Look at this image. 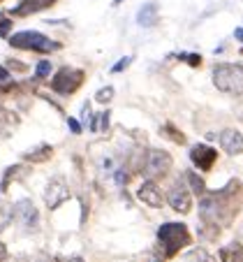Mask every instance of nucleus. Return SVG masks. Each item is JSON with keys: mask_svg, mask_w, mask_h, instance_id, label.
<instances>
[{"mask_svg": "<svg viewBox=\"0 0 243 262\" xmlns=\"http://www.w3.org/2000/svg\"><path fill=\"white\" fill-rule=\"evenodd\" d=\"M243 204V183L232 179V181L220 190L204 193L199 202V216L208 225H229L234 216H238V209Z\"/></svg>", "mask_w": 243, "mask_h": 262, "instance_id": "f257e3e1", "label": "nucleus"}, {"mask_svg": "<svg viewBox=\"0 0 243 262\" xmlns=\"http://www.w3.org/2000/svg\"><path fill=\"white\" fill-rule=\"evenodd\" d=\"M213 84L229 95H243V63H218L213 68Z\"/></svg>", "mask_w": 243, "mask_h": 262, "instance_id": "f03ea898", "label": "nucleus"}, {"mask_svg": "<svg viewBox=\"0 0 243 262\" xmlns=\"http://www.w3.org/2000/svg\"><path fill=\"white\" fill-rule=\"evenodd\" d=\"M10 45L14 49H23V51H35V54H51V51L63 49V45L46 35L37 33V30H21V33H14L10 37Z\"/></svg>", "mask_w": 243, "mask_h": 262, "instance_id": "7ed1b4c3", "label": "nucleus"}, {"mask_svg": "<svg viewBox=\"0 0 243 262\" xmlns=\"http://www.w3.org/2000/svg\"><path fill=\"white\" fill-rule=\"evenodd\" d=\"M158 242L162 244L164 255L172 257V255H176L181 248L190 246L192 237H190L188 228H185L183 223H164L158 230Z\"/></svg>", "mask_w": 243, "mask_h": 262, "instance_id": "20e7f679", "label": "nucleus"}, {"mask_svg": "<svg viewBox=\"0 0 243 262\" xmlns=\"http://www.w3.org/2000/svg\"><path fill=\"white\" fill-rule=\"evenodd\" d=\"M86 79V72L79 68H60L51 79V91L58 95H72L81 89Z\"/></svg>", "mask_w": 243, "mask_h": 262, "instance_id": "39448f33", "label": "nucleus"}, {"mask_svg": "<svg viewBox=\"0 0 243 262\" xmlns=\"http://www.w3.org/2000/svg\"><path fill=\"white\" fill-rule=\"evenodd\" d=\"M172 169V156L162 148H151L141 160V172L149 179H160Z\"/></svg>", "mask_w": 243, "mask_h": 262, "instance_id": "423d86ee", "label": "nucleus"}, {"mask_svg": "<svg viewBox=\"0 0 243 262\" xmlns=\"http://www.w3.org/2000/svg\"><path fill=\"white\" fill-rule=\"evenodd\" d=\"M167 202L172 204L174 211H179V213H190V209H192V198H190V190L185 188V183L183 181H176L169 188L167 193Z\"/></svg>", "mask_w": 243, "mask_h": 262, "instance_id": "0eeeda50", "label": "nucleus"}, {"mask_svg": "<svg viewBox=\"0 0 243 262\" xmlns=\"http://www.w3.org/2000/svg\"><path fill=\"white\" fill-rule=\"evenodd\" d=\"M14 218L26 230H37V225H40V213L30 200H19L14 204Z\"/></svg>", "mask_w": 243, "mask_h": 262, "instance_id": "6e6552de", "label": "nucleus"}, {"mask_svg": "<svg viewBox=\"0 0 243 262\" xmlns=\"http://www.w3.org/2000/svg\"><path fill=\"white\" fill-rule=\"evenodd\" d=\"M215 158H218V151L206 144H197V146L190 148V160L197 165L202 172H208V169L215 165Z\"/></svg>", "mask_w": 243, "mask_h": 262, "instance_id": "1a4fd4ad", "label": "nucleus"}, {"mask_svg": "<svg viewBox=\"0 0 243 262\" xmlns=\"http://www.w3.org/2000/svg\"><path fill=\"white\" fill-rule=\"evenodd\" d=\"M137 198L141 200L144 204H149L151 209H160V207H162V202H164L162 190L158 188V183H155L153 179H149V181H144L141 186H139Z\"/></svg>", "mask_w": 243, "mask_h": 262, "instance_id": "9d476101", "label": "nucleus"}, {"mask_svg": "<svg viewBox=\"0 0 243 262\" xmlns=\"http://www.w3.org/2000/svg\"><path fill=\"white\" fill-rule=\"evenodd\" d=\"M215 139L220 142V146H223L225 154H229V156H241L243 154V135L238 133V130L227 128V130H223Z\"/></svg>", "mask_w": 243, "mask_h": 262, "instance_id": "9b49d317", "label": "nucleus"}, {"mask_svg": "<svg viewBox=\"0 0 243 262\" xmlns=\"http://www.w3.org/2000/svg\"><path fill=\"white\" fill-rule=\"evenodd\" d=\"M67 198H69V190H67V186H65L63 179H54V181L46 186L44 202H46L49 209H58Z\"/></svg>", "mask_w": 243, "mask_h": 262, "instance_id": "f8f14e48", "label": "nucleus"}, {"mask_svg": "<svg viewBox=\"0 0 243 262\" xmlns=\"http://www.w3.org/2000/svg\"><path fill=\"white\" fill-rule=\"evenodd\" d=\"M56 3H58V0H21L10 14L12 16H30V14H35V12H42V10H46V7L56 5Z\"/></svg>", "mask_w": 243, "mask_h": 262, "instance_id": "ddd939ff", "label": "nucleus"}, {"mask_svg": "<svg viewBox=\"0 0 243 262\" xmlns=\"http://www.w3.org/2000/svg\"><path fill=\"white\" fill-rule=\"evenodd\" d=\"M160 21V14H158V3H146L141 10H139L137 14V24L144 26V28H153V26H158Z\"/></svg>", "mask_w": 243, "mask_h": 262, "instance_id": "4468645a", "label": "nucleus"}, {"mask_svg": "<svg viewBox=\"0 0 243 262\" xmlns=\"http://www.w3.org/2000/svg\"><path fill=\"white\" fill-rule=\"evenodd\" d=\"M220 260L223 262H243V244L232 242L225 248H220Z\"/></svg>", "mask_w": 243, "mask_h": 262, "instance_id": "2eb2a0df", "label": "nucleus"}, {"mask_svg": "<svg viewBox=\"0 0 243 262\" xmlns=\"http://www.w3.org/2000/svg\"><path fill=\"white\" fill-rule=\"evenodd\" d=\"M51 156H54V148H51L49 144H40L35 151L23 154V160H28V163H44V160H49Z\"/></svg>", "mask_w": 243, "mask_h": 262, "instance_id": "dca6fc26", "label": "nucleus"}, {"mask_svg": "<svg viewBox=\"0 0 243 262\" xmlns=\"http://www.w3.org/2000/svg\"><path fill=\"white\" fill-rule=\"evenodd\" d=\"M12 221H14V207L3 200V202H0V232H3Z\"/></svg>", "mask_w": 243, "mask_h": 262, "instance_id": "f3484780", "label": "nucleus"}, {"mask_svg": "<svg viewBox=\"0 0 243 262\" xmlns=\"http://www.w3.org/2000/svg\"><path fill=\"white\" fill-rule=\"evenodd\" d=\"M185 179H188V183H190V188H192V193H197L199 198H202V195L206 193V183H204V179L199 177V174H195V172H185Z\"/></svg>", "mask_w": 243, "mask_h": 262, "instance_id": "a211bd4d", "label": "nucleus"}, {"mask_svg": "<svg viewBox=\"0 0 243 262\" xmlns=\"http://www.w3.org/2000/svg\"><path fill=\"white\" fill-rule=\"evenodd\" d=\"M185 262H213V257L208 255L204 248H192V251L188 253V255L183 257Z\"/></svg>", "mask_w": 243, "mask_h": 262, "instance_id": "6ab92c4d", "label": "nucleus"}, {"mask_svg": "<svg viewBox=\"0 0 243 262\" xmlns=\"http://www.w3.org/2000/svg\"><path fill=\"white\" fill-rule=\"evenodd\" d=\"M162 133H164V135H169V139H172V142H176V144H185V135L181 133V130L174 128V123H164V125H162Z\"/></svg>", "mask_w": 243, "mask_h": 262, "instance_id": "aec40b11", "label": "nucleus"}, {"mask_svg": "<svg viewBox=\"0 0 243 262\" xmlns=\"http://www.w3.org/2000/svg\"><path fill=\"white\" fill-rule=\"evenodd\" d=\"M21 172H28V167H21V165H16V167H10L5 172V179H3V183H0V190H7V186H10L12 179H16Z\"/></svg>", "mask_w": 243, "mask_h": 262, "instance_id": "412c9836", "label": "nucleus"}, {"mask_svg": "<svg viewBox=\"0 0 243 262\" xmlns=\"http://www.w3.org/2000/svg\"><path fill=\"white\" fill-rule=\"evenodd\" d=\"M51 63L49 60H40V63H37V68H35V77H37V79H46V77H51Z\"/></svg>", "mask_w": 243, "mask_h": 262, "instance_id": "4be33fe9", "label": "nucleus"}, {"mask_svg": "<svg viewBox=\"0 0 243 262\" xmlns=\"http://www.w3.org/2000/svg\"><path fill=\"white\" fill-rule=\"evenodd\" d=\"M111 98H114V89H111V86H104V89H100L98 93H95V100L102 104H107Z\"/></svg>", "mask_w": 243, "mask_h": 262, "instance_id": "5701e85b", "label": "nucleus"}, {"mask_svg": "<svg viewBox=\"0 0 243 262\" xmlns=\"http://www.w3.org/2000/svg\"><path fill=\"white\" fill-rule=\"evenodd\" d=\"M181 60H188V65H192V68H199L202 65V56L199 54H179Z\"/></svg>", "mask_w": 243, "mask_h": 262, "instance_id": "b1692460", "label": "nucleus"}, {"mask_svg": "<svg viewBox=\"0 0 243 262\" xmlns=\"http://www.w3.org/2000/svg\"><path fill=\"white\" fill-rule=\"evenodd\" d=\"M130 63H132V56H125V58H120V60H118V63H116V65H114V68H111V72H123V70H125V68H128V65H130Z\"/></svg>", "mask_w": 243, "mask_h": 262, "instance_id": "393cba45", "label": "nucleus"}, {"mask_svg": "<svg viewBox=\"0 0 243 262\" xmlns=\"http://www.w3.org/2000/svg\"><path fill=\"white\" fill-rule=\"evenodd\" d=\"M10 30H12V19H3V16H0V35H3V37H7V35H10Z\"/></svg>", "mask_w": 243, "mask_h": 262, "instance_id": "a878e982", "label": "nucleus"}, {"mask_svg": "<svg viewBox=\"0 0 243 262\" xmlns=\"http://www.w3.org/2000/svg\"><path fill=\"white\" fill-rule=\"evenodd\" d=\"M7 68L16 70V72H26V70H28V65H23L21 60H7Z\"/></svg>", "mask_w": 243, "mask_h": 262, "instance_id": "bb28decb", "label": "nucleus"}, {"mask_svg": "<svg viewBox=\"0 0 243 262\" xmlns=\"http://www.w3.org/2000/svg\"><path fill=\"white\" fill-rule=\"evenodd\" d=\"M10 70L7 68H3V65H0V86H5V84H10Z\"/></svg>", "mask_w": 243, "mask_h": 262, "instance_id": "cd10ccee", "label": "nucleus"}, {"mask_svg": "<svg viewBox=\"0 0 243 262\" xmlns=\"http://www.w3.org/2000/svg\"><path fill=\"white\" fill-rule=\"evenodd\" d=\"M67 125H69V130H72L75 135H79V133H81V125L77 123V119H72V116L67 119Z\"/></svg>", "mask_w": 243, "mask_h": 262, "instance_id": "c85d7f7f", "label": "nucleus"}, {"mask_svg": "<svg viewBox=\"0 0 243 262\" xmlns=\"http://www.w3.org/2000/svg\"><path fill=\"white\" fill-rule=\"evenodd\" d=\"M7 260V248H5V244H0V262H5Z\"/></svg>", "mask_w": 243, "mask_h": 262, "instance_id": "c756f323", "label": "nucleus"}, {"mask_svg": "<svg viewBox=\"0 0 243 262\" xmlns=\"http://www.w3.org/2000/svg\"><path fill=\"white\" fill-rule=\"evenodd\" d=\"M58 262H84L81 257H58Z\"/></svg>", "mask_w": 243, "mask_h": 262, "instance_id": "7c9ffc66", "label": "nucleus"}, {"mask_svg": "<svg viewBox=\"0 0 243 262\" xmlns=\"http://www.w3.org/2000/svg\"><path fill=\"white\" fill-rule=\"evenodd\" d=\"M234 37H236L238 42H243V28H236V30H234Z\"/></svg>", "mask_w": 243, "mask_h": 262, "instance_id": "2f4dec72", "label": "nucleus"}, {"mask_svg": "<svg viewBox=\"0 0 243 262\" xmlns=\"http://www.w3.org/2000/svg\"><path fill=\"white\" fill-rule=\"evenodd\" d=\"M37 262H51V260H49V257H42V260H37Z\"/></svg>", "mask_w": 243, "mask_h": 262, "instance_id": "473e14b6", "label": "nucleus"}, {"mask_svg": "<svg viewBox=\"0 0 243 262\" xmlns=\"http://www.w3.org/2000/svg\"><path fill=\"white\" fill-rule=\"evenodd\" d=\"M114 3H123V0H114Z\"/></svg>", "mask_w": 243, "mask_h": 262, "instance_id": "72a5a7b5", "label": "nucleus"}, {"mask_svg": "<svg viewBox=\"0 0 243 262\" xmlns=\"http://www.w3.org/2000/svg\"><path fill=\"white\" fill-rule=\"evenodd\" d=\"M241 54H243V49H241Z\"/></svg>", "mask_w": 243, "mask_h": 262, "instance_id": "f704fd0d", "label": "nucleus"}, {"mask_svg": "<svg viewBox=\"0 0 243 262\" xmlns=\"http://www.w3.org/2000/svg\"><path fill=\"white\" fill-rule=\"evenodd\" d=\"M0 3H3V0H0Z\"/></svg>", "mask_w": 243, "mask_h": 262, "instance_id": "c9c22d12", "label": "nucleus"}]
</instances>
